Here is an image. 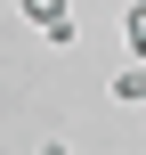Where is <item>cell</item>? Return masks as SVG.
Here are the masks:
<instances>
[{"mask_svg":"<svg viewBox=\"0 0 146 155\" xmlns=\"http://www.w3.org/2000/svg\"><path fill=\"white\" fill-rule=\"evenodd\" d=\"M16 8H24V16H33V25H41V33H49V25H57V16H73V0H16Z\"/></svg>","mask_w":146,"mask_h":155,"instance_id":"3","label":"cell"},{"mask_svg":"<svg viewBox=\"0 0 146 155\" xmlns=\"http://www.w3.org/2000/svg\"><path fill=\"white\" fill-rule=\"evenodd\" d=\"M114 106H146V57H122L114 65Z\"/></svg>","mask_w":146,"mask_h":155,"instance_id":"1","label":"cell"},{"mask_svg":"<svg viewBox=\"0 0 146 155\" xmlns=\"http://www.w3.org/2000/svg\"><path fill=\"white\" fill-rule=\"evenodd\" d=\"M122 57H146V0H122Z\"/></svg>","mask_w":146,"mask_h":155,"instance_id":"2","label":"cell"},{"mask_svg":"<svg viewBox=\"0 0 146 155\" xmlns=\"http://www.w3.org/2000/svg\"><path fill=\"white\" fill-rule=\"evenodd\" d=\"M41 155H73V147H65V139H49V147H41Z\"/></svg>","mask_w":146,"mask_h":155,"instance_id":"4","label":"cell"}]
</instances>
